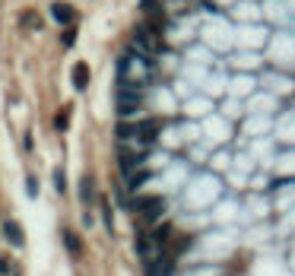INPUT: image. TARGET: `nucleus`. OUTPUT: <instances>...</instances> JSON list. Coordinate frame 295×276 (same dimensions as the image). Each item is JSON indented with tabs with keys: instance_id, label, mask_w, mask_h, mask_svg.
<instances>
[{
	"instance_id": "8",
	"label": "nucleus",
	"mask_w": 295,
	"mask_h": 276,
	"mask_svg": "<svg viewBox=\"0 0 295 276\" xmlns=\"http://www.w3.org/2000/svg\"><path fill=\"white\" fill-rule=\"evenodd\" d=\"M64 242H67V248H70L73 254L80 251V242H77V235H73V232H64Z\"/></svg>"
},
{
	"instance_id": "4",
	"label": "nucleus",
	"mask_w": 295,
	"mask_h": 276,
	"mask_svg": "<svg viewBox=\"0 0 295 276\" xmlns=\"http://www.w3.org/2000/svg\"><path fill=\"white\" fill-rule=\"evenodd\" d=\"M4 235H7V242H10L13 248H23V245H26V235H23L20 223H13V219H7V223H4Z\"/></svg>"
},
{
	"instance_id": "9",
	"label": "nucleus",
	"mask_w": 295,
	"mask_h": 276,
	"mask_svg": "<svg viewBox=\"0 0 295 276\" xmlns=\"http://www.w3.org/2000/svg\"><path fill=\"white\" fill-rule=\"evenodd\" d=\"M80 194H83V200H92L89 194H92V181L89 178H83V184H80Z\"/></svg>"
},
{
	"instance_id": "6",
	"label": "nucleus",
	"mask_w": 295,
	"mask_h": 276,
	"mask_svg": "<svg viewBox=\"0 0 295 276\" xmlns=\"http://www.w3.org/2000/svg\"><path fill=\"white\" fill-rule=\"evenodd\" d=\"M54 16H58L61 23H73V10H67V7H61V4H54Z\"/></svg>"
},
{
	"instance_id": "1",
	"label": "nucleus",
	"mask_w": 295,
	"mask_h": 276,
	"mask_svg": "<svg viewBox=\"0 0 295 276\" xmlns=\"http://www.w3.org/2000/svg\"><path fill=\"white\" fill-rule=\"evenodd\" d=\"M134 207H137V213H143L146 223H156V219L165 213V200L162 197H140Z\"/></svg>"
},
{
	"instance_id": "3",
	"label": "nucleus",
	"mask_w": 295,
	"mask_h": 276,
	"mask_svg": "<svg viewBox=\"0 0 295 276\" xmlns=\"http://www.w3.org/2000/svg\"><path fill=\"white\" fill-rule=\"evenodd\" d=\"M134 45L143 51V58H153V54L159 51V45H156V39L150 35V26H143V29H137V35H134Z\"/></svg>"
},
{
	"instance_id": "11",
	"label": "nucleus",
	"mask_w": 295,
	"mask_h": 276,
	"mask_svg": "<svg viewBox=\"0 0 295 276\" xmlns=\"http://www.w3.org/2000/svg\"><path fill=\"white\" fill-rule=\"evenodd\" d=\"M54 188H58V191H64V175H61V172L54 175Z\"/></svg>"
},
{
	"instance_id": "10",
	"label": "nucleus",
	"mask_w": 295,
	"mask_h": 276,
	"mask_svg": "<svg viewBox=\"0 0 295 276\" xmlns=\"http://www.w3.org/2000/svg\"><path fill=\"white\" fill-rule=\"evenodd\" d=\"M26 191L35 197V194H39V181H35V178H26Z\"/></svg>"
},
{
	"instance_id": "7",
	"label": "nucleus",
	"mask_w": 295,
	"mask_h": 276,
	"mask_svg": "<svg viewBox=\"0 0 295 276\" xmlns=\"http://www.w3.org/2000/svg\"><path fill=\"white\" fill-rule=\"evenodd\" d=\"M146 181H150V172H146V169L143 172H134L131 175V188H140V184H146Z\"/></svg>"
},
{
	"instance_id": "5",
	"label": "nucleus",
	"mask_w": 295,
	"mask_h": 276,
	"mask_svg": "<svg viewBox=\"0 0 295 276\" xmlns=\"http://www.w3.org/2000/svg\"><path fill=\"white\" fill-rule=\"evenodd\" d=\"M86 83H89V67L86 64H77V67H73V86L86 89Z\"/></svg>"
},
{
	"instance_id": "2",
	"label": "nucleus",
	"mask_w": 295,
	"mask_h": 276,
	"mask_svg": "<svg viewBox=\"0 0 295 276\" xmlns=\"http://www.w3.org/2000/svg\"><path fill=\"white\" fill-rule=\"evenodd\" d=\"M140 108V92L131 86H121V96H118V112L121 115H137Z\"/></svg>"
}]
</instances>
